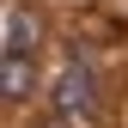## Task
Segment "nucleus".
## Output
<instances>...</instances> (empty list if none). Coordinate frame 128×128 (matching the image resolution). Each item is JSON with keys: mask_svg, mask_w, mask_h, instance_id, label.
Returning a JSON list of instances; mask_svg holds the SVG:
<instances>
[{"mask_svg": "<svg viewBox=\"0 0 128 128\" xmlns=\"http://www.w3.org/2000/svg\"><path fill=\"white\" fill-rule=\"evenodd\" d=\"M37 37H43V24L24 6H6V55H37Z\"/></svg>", "mask_w": 128, "mask_h": 128, "instance_id": "obj_2", "label": "nucleus"}, {"mask_svg": "<svg viewBox=\"0 0 128 128\" xmlns=\"http://www.w3.org/2000/svg\"><path fill=\"white\" fill-rule=\"evenodd\" d=\"M49 104H55V116H67L73 128H79V122H98V110H104L98 73H92L86 61H67V67L55 73V86H49Z\"/></svg>", "mask_w": 128, "mask_h": 128, "instance_id": "obj_1", "label": "nucleus"}, {"mask_svg": "<svg viewBox=\"0 0 128 128\" xmlns=\"http://www.w3.org/2000/svg\"><path fill=\"white\" fill-rule=\"evenodd\" d=\"M30 92H37V67H30V55H6V104H24Z\"/></svg>", "mask_w": 128, "mask_h": 128, "instance_id": "obj_3", "label": "nucleus"}, {"mask_svg": "<svg viewBox=\"0 0 128 128\" xmlns=\"http://www.w3.org/2000/svg\"><path fill=\"white\" fill-rule=\"evenodd\" d=\"M30 128H73L67 116H55V110H49V116H43V122H30Z\"/></svg>", "mask_w": 128, "mask_h": 128, "instance_id": "obj_4", "label": "nucleus"}]
</instances>
